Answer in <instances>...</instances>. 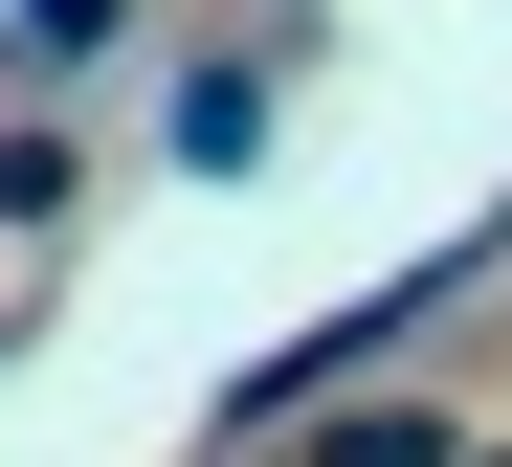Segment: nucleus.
I'll use <instances>...</instances> for the list:
<instances>
[{"mask_svg":"<svg viewBox=\"0 0 512 467\" xmlns=\"http://www.w3.org/2000/svg\"><path fill=\"white\" fill-rule=\"evenodd\" d=\"M312 467H446V401H357V423H312Z\"/></svg>","mask_w":512,"mask_h":467,"instance_id":"f257e3e1","label":"nucleus"},{"mask_svg":"<svg viewBox=\"0 0 512 467\" xmlns=\"http://www.w3.org/2000/svg\"><path fill=\"white\" fill-rule=\"evenodd\" d=\"M23 45H112V0H23Z\"/></svg>","mask_w":512,"mask_h":467,"instance_id":"f03ea898","label":"nucleus"},{"mask_svg":"<svg viewBox=\"0 0 512 467\" xmlns=\"http://www.w3.org/2000/svg\"><path fill=\"white\" fill-rule=\"evenodd\" d=\"M446 467H512V445H446Z\"/></svg>","mask_w":512,"mask_h":467,"instance_id":"7ed1b4c3","label":"nucleus"}]
</instances>
